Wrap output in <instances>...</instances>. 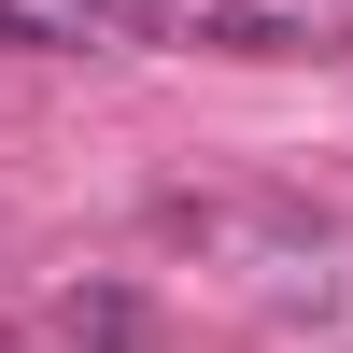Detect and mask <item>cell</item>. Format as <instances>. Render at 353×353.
I'll return each instance as SVG.
<instances>
[{
    "label": "cell",
    "instance_id": "obj_1",
    "mask_svg": "<svg viewBox=\"0 0 353 353\" xmlns=\"http://www.w3.org/2000/svg\"><path fill=\"white\" fill-rule=\"evenodd\" d=\"M198 43H226V57H311V28H297V14H254V0H226V14H198Z\"/></svg>",
    "mask_w": 353,
    "mask_h": 353
},
{
    "label": "cell",
    "instance_id": "obj_2",
    "mask_svg": "<svg viewBox=\"0 0 353 353\" xmlns=\"http://www.w3.org/2000/svg\"><path fill=\"white\" fill-rule=\"evenodd\" d=\"M43 43H57V28H43V14H14V0H0V57H43Z\"/></svg>",
    "mask_w": 353,
    "mask_h": 353
},
{
    "label": "cell",
    "instance_id": "obj_3",
    "mask_svg": "<svg viewBox=\"0 0 353 353\" xmlns=\"http://www.w3.org/2000/svg\"><path fill=\"white\" fill-rule=\"evenodd\" d=\"M85 14H99V0H85Z\"/></svg>",
    "mask_w": 353,
    "mask_h": 353
}]
</instances>
